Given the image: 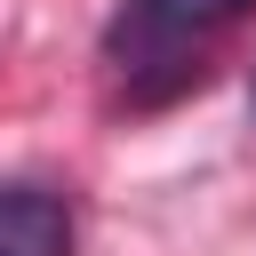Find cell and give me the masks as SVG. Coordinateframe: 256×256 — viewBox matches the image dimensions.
<instances>
[{"label":"cell","mask_w":256,"mask_h":256,"mask_svg":"<svg viewBox=\"0 0 256 256\" xmlns=\"http://www.w3.org/2000/svg\"><path fill=\"white\" fill-rule=\"evenodd\" d=\"M240 8H248V0H120L104 48H112L120 72H192L184 56H192L208 32H224Z\"/></svg>","instance_id":"obj_1"},{"label":"cell","mask_w":256,"mask_h":256,"mask_svg":"<svg viewBox=\"0 0 256 256\" xmlns=\"http://www.w3.org/2000/svg\"><path fill=\"white\" fill-rule=\"evenodd\" d=\"M0 256H72V208L48 184H0Z\"/></svg>","instance_id":"obj_2"}]
</instances>
